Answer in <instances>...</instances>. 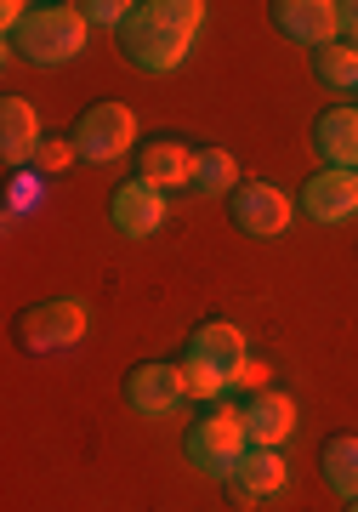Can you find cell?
I'll return each mask as SVG.
<instances>
[{"label": "cell", "mask_w": 358, "mask_h": 512, "mask_svg": "<svg viewBox=\"0 0 358 512\" xmlns=\"http://www.w3.org/2000/svg\"><path fill=\"white\" fill-rule=\"evenodd\" d=\"M199 23H205L199 0H131V12L114 29V40H120V57L137 74H171L182 69Z\"/></svg>", "instance_id": "1"}, {"label": "cell", "mask_w": 358, "mask_h": 512, "mask_svg": "<svg viewBox=\"0 0 358 512\" xmlns=\"http://www.w3.org/2000/svg\"><path fill=\"white\" fill-rule=\"evenodd\" d=\"M245 330L233 319H199L177 348V370H182V387L188 399H216L222 387H233L239 365H245Z\"/></svg>", "instance_id": "2"}, {"label": "cell", "mask_w": 358, "mask_h": 512, "mask_svg": "<svg viewBox=\"0 0 358 512\" xmlns=\"http://www.w3.org/2000/svg\"><path fill=\"white\" fill-rule=\"evenodd\" d=\"M86 35H91V23H86V12H80L74 0H35V6L23 12V23L6 35V52L18 57V63L52 69V63L80 57Z\"/></svg>", "instance_id": "3"}, {"label": "cell", "mask_w": 358, "mask_h": 512, "mask_svg": "<svg viewBox=\"0 0 358 512\" xmlns=\"http://www.w3.org/2000/svg\"><path fill=\"white\" fill-rule=\"evenodd\" d=\"M245 450H251L245 410H239V404H222V399H216L211 410H199V416L188 421V433H182V456H188V467H199L205 478H228Z\"/></svg>", "instance_id": "4"}, {"label": "cell", "mask_w": 358, "mask_h": 512, "mask_svg": "<svg viewBox=\"0 0 358 512\" xmlns=\"http://www.w3.org/2000/svg\"><path fill=\"white\" fill-rule=\"evenodd\" d=\"M69 143H74V160L86 165H114L137 154V114L126 103H114V97H97L91 109H80V120L69 126Z\"/></svg>", "instance_id": "5"}, {"label": "cell", "mask_w": 358, "mask_h": 512, "mask_svg": "<svg viewBox=\"0 0 358 512\" xmlns=\"http://www.w3.org/2000/svg\"><path fill=\"white\" fill-rule=\"evenodd\" d=\"M86 308L69 302V296H57V302H35V308H23L12 319V342H18L29 359H46V353H69L86 342Z\"/></svg>", "instance_id": "6"}, {"label": "cell", "mask_w": 358, "mask_h": 512, "mask_svg": "<svg viewBox=\"0 0 358 512\" xmlns=\"http://www.w3.org/2000/svg\"><path fill=\"white\" fill-rule=\"evenodd\" d=\"M296 217L285 188H273L268 177H245V183L228 194V222L239 228L245 239H279Z\"/></svg>", "instance_id": "7"}, {"label": "cell", "mask_w": 358, "mask_h": 512, "mask_svg": "<svg viewBox=\"0 0 358 512\" xmlns=\"http://www.w3.org/2000/svg\"><path fill=\"white\" fill-rule=\"evenodd\" d=\"M120 399H126V410H137V416H171V410L188 399L177 359H143V365H131L126 376H120Z\"/></svg>", "instance_id": "8"}, {"label": "cell", "mask_w": 358, "mask_h": 512, "mask_svg": "<svg viewBox=\"0 0 358 512\" xmlns=\"http://www.w3.org/2000/svg\"><path fill=\"white\" fill-rule=\"evenodd\" d=\"M268 23L285 40L307 46V52H324L341 40V18H336V0H268Z\"/></svg>", "instance_id": "9"}, {"label": "cell", "mask_w": 358, "mask_h": 512, "mask_svg": "<svg viewBox=\"0 0 358 512\" xmlns=\"http://www.w3.org/2000/svg\"><path fill=\"white\" fill-rule=\"evenodd\" d=\"M285 478H290V461L279 456V450H268V444H251V450L239 456V467L222 478V490H228L239 507H262V501H273V495L285 490Z\"/></svg>", "instance_id": "10"}, {"label": "cell", "mask_w": 358, "mask_h": 512, "mask_svg": "<svg viewBox=\"0 0 358 512\" xmlns=\"http://www.w3.org/2000/svg\"><path fill=\"white\" fill-rule=\"evenodd\" d=\"M137 183H148V188H160V194H171V188H194V148L182 143V137H148L137 154Z\"/></svg>", "instance_id": "11"}, {"label": "cell", "mask_w": 358, "mask_h": 512, "mask_svg": "<svg viewBox=\"0 0 358 512\" xmlns=\"http://www.w3.org/2000/svg\"><path fill=\"white\" fill-rule=\"evenodd\" d=\"M108 222H114V228H120L126 239L160 234V222H165V194H160V188H148V183H137V177H126V183L108 194Z\"/></svg>", "instance_id": "12"}, {"label": "cell", "mask_w": 358, "mask_h": 512, "mask_svg": "<svg viewBox=\"0 0 358 512\" xmlns=\"http://www.w3.org/2000/svg\"><path fill=\"white\" fill-rule=\"evenodd\" d=\"M302 211L307 222H347L358 211V171H336L324 165L302 183Z\"/></svg>", "instance_id": "13"}, {"label": "cell", "mask_w": 358, "mask_h": 512, "mask_svg": "<svg viewBox=\"0 0 358 512\" xmlns=\"http://www.w3.org/2000/svg\"><path fill=\"white\" fill-rule=\"evenodd\" d=\"M313 148L324 154V165L336 171H358V109L353 103H330L313 120Z\"/></svg>", "instance_id": "14"}, {"label": "cell", "mask_w": 358, "mask_h": 512, "mask_svg": "<svg viewBox=\"0 0 358 512\" xmlns=\"http://www.w3.org/2000/svg\"><path fill=\"white\" fill-rule=\"evenodd\" d=\"M46 143V131H40V114L29 97H6L0 103V160L23 171V165L35 160V148Z\"/></svg>", "instance_id": "15"}, {"label": "cell", "mask_w": 358, "mask_h": 512, "mask_svg": "<svg viewBox=\"0 0 358 512\" xmlns=\"http://www.w3.org/2000/svg\"><path fill=\"white\" fill-rule=\"evenodd\" d=\"M239 410H245V433H251V444H268V450H279V444L296 433V399H290V393H279V387H268V393H251Z\"/></svg>", "instance_id": "16"}, {"label": "cell", "mask_w": 358, "mask_h": 512, "mask_svg": "<svg viewBox=\"0 0 358 512\" xmlns=\"http://www.w3.org/2000/svg\"><path fill=\"white\" fill-rule=\"evenodd\" d=\"M319 473L341 501H353L358 495V433H330L319 444Z\"/></svg>", "instance_id": "17"}, {"label": "cell", "mask_w": 358, "mask_h": 512, "mask_svg": "<svg viewBox=\"0 0 358 512\" xmlns=\"http://www.w3.org/2000/svg\"><path fill=\"white\" fill-rule=\"evenodd\" d=\"M239 183H245V177H239V165H233L228 148H194V188L199 194H222V200H228Z\"/></svg>", "instance_id": "18"}, {"label": "cell", "mask_w": 358, "mask_h": 512, "mask_svg": "<svg viewBox=\"0 0 358 512\" xmlns=\"http://www.w3.org/2000/svg\"><path fill=\"white\" fill-rule=\"evenodd\" d=\"M313 80H319L324 92H353L358 97V52L353 46H324V52H313Z\"/></svg>", "instance_id": "19"}, {"label": "cell", "mask_w": 358, "mask_h": 512, "mask_svg": "<svg viewBox=\"0 0 358 512\" xmlns=\"http://www.w3.org/2000/svg\"><path fill=\"white\" fill-rule=\"evenodd\" d=\"M40 188H46V177H40L35 165L12 171V183H6V211H12V217H29V211H40Z\"/></svg>", "instance_id": "20"}, {"label": "cell", "mask_w": 358, "mask_h": 512, "mask_svg": "<svg viewBox=\"0 0 358 512\" xmlns=\"http://www.w3.org/2000/svg\"><path fill=\"white\" fill-rule=\"evenodd\" d=\"M29 165H35L40 177H57V171H69V165H74V143H69V137H46Z\"/></svg>", "instance_id": "21"}, {"label": "cell", "mask_w": 358, "mask_h": 512, "mask_svg": "<svg viewBox=\"0 0 358 512\" xmlns=\"http://www.w3.org/2000/svg\"><path fill=\"white\" fill-rule=\"evenodd\" d=\"M80 12H86L91 29H120L131 6H126V0H80Z\"/></svg>", "instance_id": "22"}, {"label": "cell", "mask_w": 358, "mask_h": 512, "mask_svg": "<svg viewBox=\"0 0 358 512\" xmlns=\"http://www.w3.org/2000/svg\"><path fill=\"white\" fill-rule=\"evenodd\" d=\"M268 376H273V370L262 365V359H245V365H239V376H233V387L251 399V393H268Z\"/></svg>", "instance_id": "23"}, {"label": "cell", "mask_w": 358, "mask_h": 512, "mask_svg": "<svg viewBox=\"0 0 358 512\" xmlns=\"http://www.w3.org/2000/svg\"><path fill=\"white\" fill-rule=\"evenodd\" d=\"M336 18H341V46L358 52V0H336Z\"/></svg>", "instance_id": "24"}, {"label": "cell", "mask_w": 358, "mask_h": 512, "mask_svg": "<svg viewBox=\"0 0 358 512\" xmlns=\"http://www.w3.org/2000/svg\"><path fill=\"white\" fill-rule=\"evenodd\" d=\"M341 507H347V512H358V495H353V501H341Z\"/></svg>", "instance_id": "25"}]
</instances>
